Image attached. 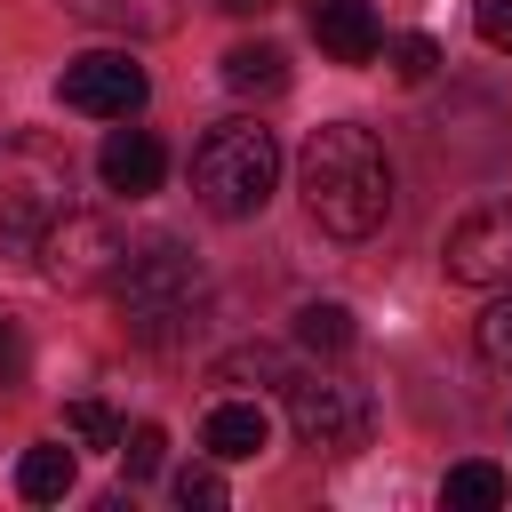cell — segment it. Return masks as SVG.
Returning <instances> with one entry per match:
<instances>
[{"label": "cell", "mask_w": 512, "mask_h": 512, "mask_svg": "<svg viewBox=\"0 0 512 512\" xmlns=\"http://www.w3.org/2000/svg\"><path fill=\"white\" fill-rule=\"evenodd\" d=\"M296 192H304V208H312L320 232L368 240L392 216V160H384V144L360 120H328L296 152Z\"/></svg>", "instance_id": "1"}, {"label": "cell", "mask_w": 512, "mask_h": 512, "mask_svg": "<svg viewBox=\"0 0 512 512\" xmlns=\"http://www.w3.org/2000/svg\"><path fill=\"white\" fill-rule=\"evenodd\" d=\"M272 184H280V144H272V128H256V120H216V128L200 136V152H192V192H200L208 216L248 224V216H264Z\"/></svg>", "instance_id": "2"}, {"label": "cell", "mask_w": 512, "mask_h": 512, "mask_svg": "<svg viewBox=\"0 0 512 512\" xmlns=\"http://www.w3.org/2000/svg\"><path fill=\"white\" fill-rule=\"evenodd\" d=\"M112 296L144 344H184V320L200 304V256L184 240H144V248H128Z\"/></svg>", "instance_id": "3"}, {"label": "cell", "mask_w": 512, "mask_h": 512, "mask_svg": "<svg viewBox=\"0 0 512 512\" xmlns=\"http://www.w3.org/2000/svg\"><path fill=\"white\" fill-rule=\"evenodd\" d=\"M64 192H72V160H64L56 144H40V136L8 144V152H0V240L32 256L40 232L72 208Z\"/></svg>", "instance_id": "4"}, {"label": "cell", "mask_w": 512, "mask_h": 512, "mask_svg": "<svg viewBox=\"0 0 512 512\" xmlns=\"http://www.w3.org/2000/svg\"><path fill=\"white\" fill-rule=\"evenodd\" d=\"M32 256H40V272H48L56 288H112L120 264H128V240H120L112 216H96V208H64V216L40 232Z\"/></svg>", "instance_id": "5"}, {"label": "cell", "mask_w": 512, "mask_h": 512, "mask_svg": "<svg viewBox=\"0 0 512 512\" xmlns=\"http://www.w3.org/2000/svg\"><path fill=\"white\" fill-rule=\"evenodd\" d=\"M288 424H296L304 448L344 456V448H368L376 400H368L360 384H344V376H288Z\"/></svg>", "instance_id": "6"}, {"label": "cell", "mask_w": 512, "mask_h": 512, "mask_svg": "<svg viewBox=\"0 0 512 512\" xmlns=\"http://www.w3.org/2000/svg\"><path fill=\"white\" fill-rule=\"evenodd\" d=\"M144 96H152V80H144V64L128 48H88V56H72L56 72V104L80 112V120H136Z\"/></svg>", "instance_id": "7"}, {"label": "cell", "mask_w": 512, "mask_h": 512, "mask_svg": "<svg viewBox=\"0 0 512 512\" xmlns=\"http://www.w3.org/2000/svg\"><path fill=\"white\" fill-rule=\"evenodd\" d=\"M440 264H448V280H464V288H512V200H488V208H472L464 224H448Z\"/></svg>", "instance_id": "8"}, {"label": "cell", "mask_w": 512, "mask_h": 512, "mask_svg": "<svg viewBox=\"0 0 512 512\" xmlns=\"http://www.w3.org/2000/svg\"><path fill=\"white\" fill-rule=\"evenodd\" d=\"M96 176H104V192L144 200V192H160L168 152H160V136H152V128H112V136H104V152H96Z\"/></svg>", "instance_id": "9"}, {"label": "cell", "mask_w": 512, "mask_h": 512, "mask_svg": "<svg viewBox=\"0 0 512 512\" xmlns=\"http://www.w3.org/2000/svg\"><path fill=\"white\" fill-rule=\"evenodd\" d=\"M304 24H312V40H320V56H336V64H368V56L384 48L368 0H304Z\"/></svg>", "instance_id": "10"}, {"label": "cell", "mask_w": 512, "mask_h": 512, "mask_svg": "<svg viewBox=\"0 0 512 512\" xmlns=\"http://www.w3.org/2000/svg\"><path fill=\"white\" fill-rule=\"evenodd\" d=\"M200 440H208V456H216V464H248V456L272 440V416H264L256 400H216V408H208V424H200Z\"/></svg>", "instance_id": "11"}, {"label": "cell", "mask_w": 512, "mask_h": 512, "mask_svg": "<svg viewBox=\"0 0 512 512\" xmlns=\"http://www.w3.org/2000/svg\"><path fill=\"white\" fill-rule=\"evenodd\" d=\"M64 16H80V24H96V32H128V40H160V32H176V0H64Z\"/></svg>", "instance_id": "12"}, {"label": "cell", "mask_w": 512, "mask_h": 512, "mask_svg": "<svg viewBox=\"0 0 512 512\" xmlns=\"http://www.w3.org/2000/svg\"><path fill=\"white\" fill-rule=\"evenodd\" d=\"M72 472H80V464H72L64 440H32V448L16 456V496H24V504H64V496H72Z\"/></svg>", "instance_id": "13"}, {"label": "cell", "mask_w": 512, "mask_h": 512, "mask_svg": "<svg viewBox=\"0 0 512 512\" xmlns=\"http://www.w3.org/2000/svg\"><path fill=\"white\" fill-rule=\"evenodd\" d=\"M224 88L232 96H280L288 88V56L272 40H240V48H224Z\"/></svg>", "instance_id": "14"}, {"label": "cell", "mask_w": 512, "mask_h": 512, "mask_svg": "<svg viewBox=\"0 0 512 512\" xmlns=\"http://www.w3.org/2000/svg\"><path fill=\"white\" fill-rule=\"evenodd\" d=\"M504 496H512L504 464H480V456H472V464H456V472L440 480V504H448V512H496Z\"/></svg>", "instance_id": "15"}, {"label": "cell", "mask_w": 512, "mask_h": 512, "mask_svg": "<svg viewBox=\"0 0 512 512\" xmlns=\"http://www.w3.org/2000/svg\"><path fill=\"white\" fill-rule=\"evenodd\" d=\"M352 312L344 304H296V344H312V352H352Z\"/></svg>", "instance_id": "16"}, {"label": "cell", "mask_w": 512, "mask_h": 512, "mask_svg": "<svg viewBox=\"0 0 512 512\" xmlns=\"http://www.w3.org/2000/svg\"><path fill=\"white\" fill-rule=\"evenodd\" d=\"M176 504H184V512H224L232 488H224L216 464H184V472H176Z\"/></svg>", "instance_id": "17"}, {"label": "cell", "mask_w": 512, "mask_h": 512, "mask_svg": "<svg viewBox=\"0 0 512 512\" xmlns=\"http://www.w3.org/2000/svg\"><path fill=\"white\" fill-rule=\"evenodd\" d=\"M472 344H480V360L488 368H512V288L480 312V328H472Z\"/></svg>", "instance_id": "18"}, {"label": "cell", "mask_w": 512, "mask_h": 512, "mask_svg": "<svg viewBox=\"0 0 512 512\" xmlns=\"http://www.w3.org/2000/svg\"><path fill=\"white\" fill-rule=\"evenodd\" d=\"M64 424H72V440H80V448H120V416H112L104 400H72V408H64Z\"/></svg>", "instance_id": "19"}, {"label": "cell", "mask_w": 512, "mask_h": 512, "mask_svg": "<svg viewBox=\"0 0 512 512\" xmlns=\"http://www.w3.org/2000/svg\"><path fill=\"white\" fill-rule=\"evenodd\" d=\"M120 464H128V480H152V472L168 464V432H160V424H136V432H120Z\"/></svg>", "instance_id": "20"}, {"label": "cell", "mask_w": 512, "mask_h": 512, "mask_svg": "<svg viewBox=\"0 0 512 512\" xmlns=\"http://www.w3.org/2000/svg\"><path fill=\"white\" fill-rule=\"evenodd\" d=\"M432 64H440V40H424V32H408V40H392V72L416 88V80H432Z\"/></svg>", "instance_id": "21"}, {"label": "cell", "mask_w": 512, "mask_h": 512, "mask_svg": "<svg viewBox=\"0 0 512 512\" xmlns=\"http://www.w3.org/2000/svg\"><path fill=\"white\" fill-rule=\"evenodd\" d=\"M24 368H32V344H24V328H16V320H0V392H16V384H24Z\"/></svg>", "instance_id": "22"}, {"label": "cell", "mask_w": 512, "mask_h": 512, "mask_svg": "<svg viewBox=\"0 0 512 512\" xmlns=\"http://www.w3.org/2000/svg\"><path fill=\"white\" fill-rule=\"evenodd\" d=\"M472 24L496 56H512V0H472Z\"/></svg>", "instance_id": "23"}, {"label": "cell", "mask_w": 512, "mask_h": 512, "mask_svg": "<svg viewBox=\"0 0 512 512\" xmlns=\"http://www.w3.org/2000/svg\"><path fill=\"white\" fill-rule=\"evenodd\" d=\"M216 8H224V16H264L272 0H216Z\"/></svg>", "instance_id": "24"}]
</instances>
